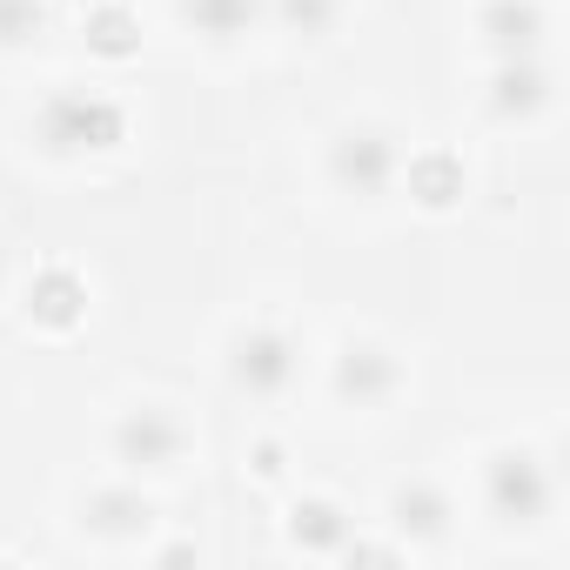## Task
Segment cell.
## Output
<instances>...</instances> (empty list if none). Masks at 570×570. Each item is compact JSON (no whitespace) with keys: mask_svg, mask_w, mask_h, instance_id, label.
<instances>
[{"mask_svg":"<svg viewBox=\"0 0 570 570\" xmlns=\"http://www.w3.org/2000/svg\"><path fill=\"white\" fill-rule=\"evenodd\" d=\"M248 470H255L262 483H275L282 470H289V450H282V436H255V443H248Z\"/></svg>","mask_w":570,"mask_h":570,"instance_id":"18","label":"cell"},{"mask_svg":"<svg viewBox=\"0 0 570 570\" xmlns=\"http://www.w3.org/2000/svg\"><path fill=\"white\" fill-rule=\"evenodd\" d=\"M268 21L296 41H330L343 21V0H268Z\"/></svg>","mask_w":570,"mask_h":570,"instance_id":"16","label":"cell"},{"mask_svg":"<svg viewBox=\"0 0 570 570\" xmlns=\"http://www.w3.org/2000/svg\"><path fill=\"white\" fill-rule=\"evenodd\" d=\"M155 557H161V563H195V543H161Z\"/></svg>","mask_w":570,"mask_h":570,"instance_id":"20","label":"cell"},{"mask_svg":"<svg viewBox=\"0 0 570 570\" xmlns=\"http://www.w3.org/2000/svg\"><path fill=\"white\" fill-rule=\"evenodd\" d=\"M181 21L202 41H242L268 21V0H181Z\"/></svg>","mask_w":570,"mask_h":570,"instance_id":"14","label":"cell"},{"mask_svg":"<svg viewBox=\"0 0 570 570\" xmlns=\"http://www.w3.org/2000/svg\"><path fill=\"white\" fill-rule=\"evenodd\" d=\"M282 530H289V543L303 557H343V543L356 537V517L336 497H296L289 517H282Z\"/></svg>","mask_w":570,"mask_h":570,"instance_id":"13","label":"cell"},{"mask_svg":"<svg viewBox=\"0 0 570 570\" xmlns=\"http://www.w3.org/2000/svg\"><path fill=\"white\" fill-rule=\"evenodd\" d=\"M75 510H81L75 523H81L88 537H108V543H128V537H148V530H155V497H148L135 476L81 490V503H75Z\"/></svg>","mask_w":570,"mask_h":570,"instance_id":"8","label":"cell"},{"mask_svg":"<svg viewBox=\"0 0 570 570\" xmlns=\"http://www.w3.org/2000/svg\"><path fill=\"white\" fill-rule=\"evenodd\" d=\"M396 188H403L423 215H450V208H463V195H470V168H463L456 148H416V155H403Z\"/></svg>","mask_w":570,"mask_h":570,"instance_id":"10","label":"cell"},{"mask_svg":"<svg viewBox=\"0 0 570 570\" xmlns=\"http://www.w3.org/2000/svg\"><path fill=\"white\" fill-rule=\"evenodd\" d=\"M550 68L543 55H517V61H490V81H483V108L497 121H537L550 108Z\"/></svg>","mask_w":570,"mask_h":570,"instance_id":"11","label":"cell"},{"mask_svg":"<svg viewBox=\"0 0 570 570\" xmlns=\"http://www.w3.org/2000/svg\"><path fill=\"white\" fill-rule=\"evenodd\" d=\"M476 490H483V517H490L497 530H537V523L557 510V470H550V456L530 450V443H497V450L483 456Z\"/></svg>","mask_w":570,"mask_h":570,"instance_id":"2","label":"cell"},{"mask_svg":"<svg viewBox=\"0 0 570 570\" xmlns=\"http://www.w3.org/2000/svg\"><path fill=\"white\" fill-rule=\"evenodd\" d=\"M48 35V0H0V48H35Z\"/></svg>","mask_w":570,"mask_h":570,"instance_id":"17","label":"cell"},{"mask_svg":"<svg viewBox=\"0 0 570 570\" xmlns=\"http://www.w3.org/2000/svg\"><path fill=\"white\" fill-rule=\"evenodd\" d=\"M21 309H28L35 330L75 336V330L88 323V275L68 268V262H41V268L28 275V289H21Z\"/></svg>","mask_w":570,"mask_h":570,"instance_id":"7","label":"cell"},{"mask_svg":"<svg viewBox=\"0 0 570 570\" xmlns=\"http://www.w3.org/2000/svg\"><path fill=\"white\" fill-rule=\"evenodd\" d=\"M128 141V108L101 88H55L35 108V148L55 161H88V155H115Z\"/></svg>","mask_w":570,"mask_h":570,"instance_id":"1","label":"cell"},{"mask_svg":"<svg viewBox=\"0 0 570 570\" xmlns=\"http://www.w3.org/2000/svg\"><path fill=\"white\" fill-rule=\"evenodd\" d=\"M88 55H101V61H135L141 55V21H135V8L128 0H88Z\"/></svg>","mask_w":570,"mask_h":570,"instance_id":"15","label":"cell"},{"mask_svg":"<svg viewBox=\"0 0 570 570\" xmlns=\"http://www.w3.org/2000/svg\"><path fill=\"white\" fill-rule=\"evenodd\" d=\"M390 557H403V543H363V537L343 543V563H390Z\"/></svg>","mask_w":570,"mask_h":570,"instance_id":"19","label":"cell"},{"mask_svg":"<svg viewBox=\"0 0 570 570\" xmlns=\"http://www.w3.org/2000/svg\"><path fill=\"white\" fill-rule=\"evenodd\" d=\"M188 450H195V436L168 403H135L108 423V456L128 476H168V470L188 463Z\"/></svg>","mask_w":570,"mask_h":570,"instance_id":"5","label":"cell"},{"mask_svg":"<svg viewBox=\"0 0 570 570\" xmlns=\"http://www.w3.org/2000/svg\"><path fill=\"white\" fill-rule=\"evenodd\" d=\"M222 370H228L235 396H248V403H275V396H289L296 376H303V336H296L289 323H275V316H255V323L228 330Z\"/></svg>","mask_w":570,"mask_h":570,"instance_id":"3","label":"cell"},{"mask_svg":"<svg viewBox=\"0 0 570 570\" xmlns=\"http://www.w3.org/2000/svg\"><path fill=\"white\" fill-rule=\"evenodd\" d=\"M476 35L490 48V61H517V55H543L550 14L543 0H483L476 8Z\"/></svg>","mask_w":570,"mask_h":570,"instance_id":"12","label":"cell"},{"mask_svg":"<svg viewBox=\"0 0 570 570\" xmlns=\"http://www.w3.org/2000/svg\"><path fill=\"white\" fill-rule=\"evenodd\" d=\"M396 168H403L396 128H383V121H343V128L330 135L323 175H330L336 195H350V202H383V195L396 188Z\"/></svg>","mask_w":570,"mask_h":570,"instance_id":"4","label":"cell"},{"mask_svg":"<svg viewBox=\"0 0 570 570\" xmlns=\"http://www.w3.org/2000/svg\"><path fill=\"white\" fill-rule=\"evenodd\" d=\"M383 517H390L396 543H443L450 523H456V503H450V490L436 476H403V483H390Z\"/></svg>","mask_w":570,"mask_h":570,"instance_id":"9","label":"cell"},{"mask_svg":"<svg viewBox=\"0 0 570 570\" xmlns=\"http://www.w3.org/2000/svg\"><path fill=\"white\" fill-rule=\"evenodd\" d=\"M396 390H403V363H396L390 343H376V336H343L336 343L330 396L343 410H383V403H396Z\"/></svg>","mask_w":570,"mask_h":570,"instance_id":"6","label":"cell"}]
</instances>
